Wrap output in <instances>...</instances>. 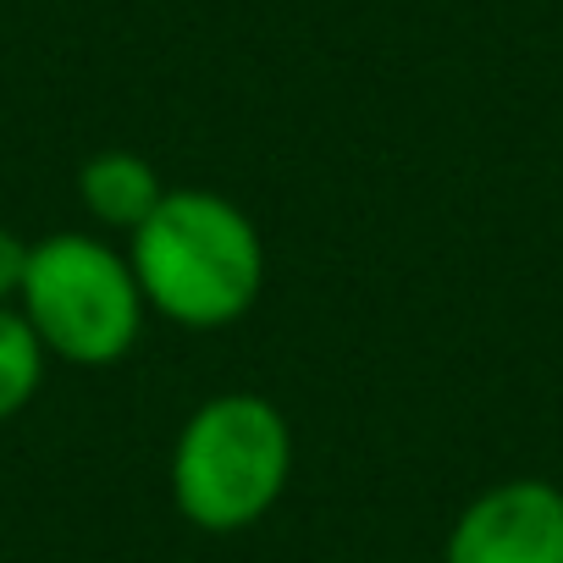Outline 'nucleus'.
<instances>
[{
    "instance_id": "20e7f679",
    "label": "nucleus",
    "mask_w": 563,
    "mask_h": 563,
    "mask_svg": "<svg viewBox=\"0 0 563 563\" xmlns=\"http://www.w3.org/2000/svg\"><path fill=\"white\" fill-rule=\"evenodd\" d=\"M442 563H563V486L541 475L486 486L453 519Z\"/></svg>"
},
{
    "instance_id": "423d86ee",
    "label": "nucleus",
    "mask_w": 563,
    "mask_h": 563,
    "mask_svg": "<svg viewBox=\"0 0 563 563\" xmlns=\"http://www.w3.org/2000/svg\"><path fill=\"white\" fill-rule=\"evenodd\" d=\"M45 365H51V354L34 338V327L23 321V310L0 305V426L34 404V393L45 387Z\"/></svg>"
},
{
    "instance_id": "f257e3e1",
    "label": "nucleus",
    "mask_w": 563,
    "mask_h": 563,
    "mask_svg": "<svg viewBox=\"0 0 563 563\" xmlns=\"http://www.w3.org/2000/svg\"><path fill=\"white\" fill-rule=\"evenodd\" d=\"M128 260L144 305L188 332L243 321L265 288L260 227L210 188H166L155 216L133 232Z\"/></svg>"
},
{
    "instance_id": "0eeeda50",
    "label": "nucleus",
    "mask_w": 563,
    "mask_h": 563,
    "mask_svg": "<svg viewBox=\"0 0 563 563\" xmlns=\"http://www.w3.org/2000/svg\"><path fill=\"white\" fill-rule=\"evenodd\" d=\"M23 271H29V243L12 227H0V305H18Z\"/></svg>"
},
{
    "instance_id": "f03ea898",
    "label": "nucleus",
    "mask_w": 563,
    "mask_h": 563,
    "mask_svg": "<svg viewBox=\"0 0 563 563\" xmlns=\"http://www.w3.org/2000/svg\"><path fill=\"white\" fill-rule=\"evenodd\" d=\"M294 481V426L260 393L199 404L172 448V497L194 530L238 536L260 525Z\"/></svg>"
},
{
    "instance_id": "39448f33",
    "label": "nucleus",
    "mask_w": 563,
    "mask_h": 563,
    "mask_svg": "<svg viewBox=\"0 0 563 563\" xmlns=\"http://www.w3.org/2000/svg\"><path fill=\"white\" fill-rule=\"evenodd\" d=\"M78 199L89 205V216L100 227H117V232L133 238L155 216V205L166 199V183H161V172L144 155H133V150H100V155H89L78 166Z\"/></svg>"
},
{
    "instance_id": "7ed1b4c3",
    "label": "nucleus",
    "mask_w": 563,
    "mask_h": 563,
    "mask_svg": "<svg viewBox=\"0 0 563 563\" xmlns=\"http://www.w3.org/2000/svg\"><path fill=\"white\" fill-rule=\"evenodd\" d=\"M18 310L51 360L78 371H106L133 354L150 305L122 249L89 232H51L29 243Z\"/></svg>"
}]
</instances>
